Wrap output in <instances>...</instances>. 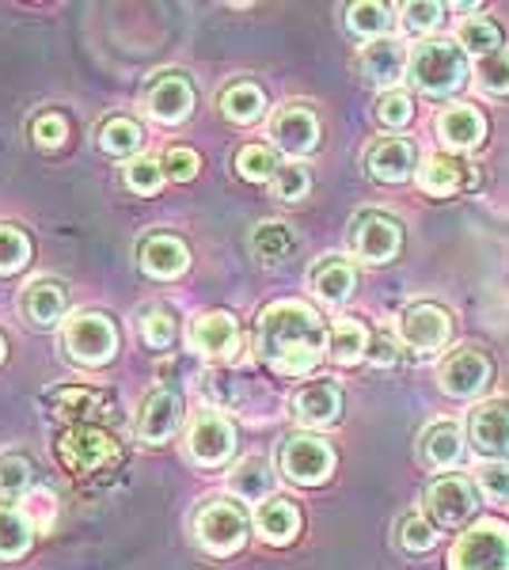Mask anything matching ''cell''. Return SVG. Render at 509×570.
Masks as SVG:
<instances>
[{"mask_svg":"<svg viewBox=\"0 0 509 570\" xmlns=\"http://www.w3.org/2000/svg\"><path fill=\"white\" fill-rule=\"evenodd\" d=\"M403 69H407V58H403L400 42H392V39L369 42L365 50L358 53L361 80H365V85H373V88L395 91V85L403 80Z\"/></svg>","mask_w":509,"mask_h":570,"instance_id":"ac0fdd59","label":"cell"},{"mask_svg":"<svg viewBox=\"0 0 509 570\" xmlns=\"http://www.w3.org/2000/svg\"><path fill=\"white\" fill-rule=\"evenodd\" d=\"M61 343L80 365H107L118 354V331L104 312H85V316H72L65 324Z\"/></svg>","mask_w":509,"mask_h":570,"instance_id":"5b68a950","label":"cell"},{"mask_svg":"<svg viewBox=\"0 0 509 570\" xmlns=\"http://www.w3.org/2000/svg\"><path fill=\"white\" fill-rule=\"evenodd\" d=\"M395 357H400V351H395V338L392 335H376L373 343H369V362L381 365V370L395 365Z\"/></svg>","mask_w":509,"mask_h":570,"instance_id":"f5cc1de1","label":"cell"},{"mask_svg":"<svg viewBox=\"0 0 509 570\" xmlns=\"http://www.w3.org/2000/svg\"><path fill=\"white\" fill-rule=\"evenodd\" d=\"M419 453L430 468H452L464 453V434L452 419H438L425 426V434L419 441Z\"/></svg>","mask_w":509,"mask_h":570,"instance_id":"484cf974","label":"cell"},{"mask_svg":"<svg viewBox=\"0 0 509 570\" xmlns=\"http://www.w3.org/2000/svg\"><path fill=\"white\" fill-rule=\"evenodd\" d=\"M194 537L198 544L209 551V556H233V551L244 548L247 540V518L236 502L213 499L198 510L194 518Z\"/></svg>","mask_w":509,"mask_h":570,"instance_id":"277c9868","label":"cell"},{"mask_svg":"<svg viewBox=\"0 0 509 570\" xmlns=\"http://www.w3.org/2000/svg\"><path fill=\"white\" fill-rule=\"evenodd\" d=\"M255 529H258V537L274 548L293 544L301 532V510L290 499H266L255 513Z\"/></svg>","mask_w":509,"mask_h":570,"instance_id":"d4e9b609","label":"cell"},{"mask_svg":"<svg viewBox=\"0 0 509 570\" xmlns=\"http://www.w3.org/2000/svg\"><path fill=\"white\" fill-rule=\"evenodd\" d=\"M400 338L411 346L414 354H433L452 338V316L441 305H411L400 316Z\"/></svg>","mask_w":509,"mask_h":570,"instance_id":"7c38bea8","label":"cell"},{"mask_svg":"<svg viewBox=\"0 0 509 570\" xmlns=\"http://www.w3.org/2000/svg\"><path fill=\"white\" fill-rule=\"evenodd\" d=\"M407 77H411V85L419 88L422 96H433V99L452 96V91H460L468 80L464 50L446 39H425L414 46V53L407 58Z\"/></svg>","mask_w":509,"mask_h":570,"instance_id":"7a4b0ae2","label":"cell"},{"mask_svg":"<svg viewBox=\"0 0 509 570\" xmlns=\"http://www.w3.org/2000/svg\"><path fill=\"white\" fill-rule=\"evenodd\" d=\"M179 395L168 392V389H156L145 395L141 403V419H137V434H141L145 445H160V441H168L175 434V426H179Z\"/></svg>","mask_w":509,"mask_h":570,"instance_id":"ffe728a7","label":"cell"},{"mask_svg":"<svg viewBox=\"0 0 509 570\" xmlns=\"http://www.w3.org/2000/svg\"><path fill=\"white\" fill-rule=\"evenodd\" d=\"M460 46L479 53V58H490V53H498V46H502V31H498V23L487 20V16H471V20L460 23Z\"/></svg>","mask_w":509,"mask_h":570,"instance_id":"d590c367","label":"cell"},{"mask_svg":"<svg viewBox=\"0 0 509 570\" xmlns=\"http://www.w3.org/2000/svg\"><path fill=\"white\" fill-rule=\"evenodd\" d=\"M277 168H282V164L274 160V153L266 149V145H244V149L236 153V171L247 183H271L277 176Z\"/></svg>","mask_w":509,"mask_h":570,"instance_id":"74e56055","label":"cell"},{"mask_svg":"<svg viewBox=\"0 0 509 570\" xmlns=\"http://www.w3.org/2000/svg\"><path fill=\"white\" fill-rule=\"evenodd\" d=\"M433 544H438V529H433L425 518L411 513V518L400 521V548L407 551V556H425Z\"/></svg>","mask_w":509,"mask_h":570,"instance_id":"7bdbcfd3","label":"cell"},{"mask_svg":"<svg viewBox=\"0 0 509 570\" xmlns=\"http://www.w3.org/2000/svg\"><path fill=\"white\" fill-rule=\"evenodd\" d=\"M327 354L339 365H358L361 357H369V331L361 320H339L327 335Z\"/></svg>","mask_w":509,"mask_h":570,"instance_id":"f546056e","label":"cell"},{"mask_svg":"<svg viewBox=\"0 0 509 570\" xmlns=\"http://www.w3.org/2000/svg\"><path fill=\"white\" fill-rule=\"evenodd\" d=\"M490 381H495V365L479 346H460L438 373L441 392L452 395V400H476L490 389Z\"/></svg>","mask_w":509,"mask_h":570,"instance_id":"30bf717a","label":"cell"},{"mask_svg":"<svg viewBox=\"0 0 509 570\" xmlns=\"http://www.w3.org/2000/svg\"><path fill=\"white\" fill-rule=\"evenodd\" d=\"M31 487V464L20 453H0V499H20Z\"/></svg>","mask_w":509,"mask_h":570,"instance_id":"f35d334b","label":"cell"},{"mask_svg":"<svg viewBox=\"0 0 509 570\" xmlns=\"http://www.w3.org/2000/svg\"><path fill=\"white\" fill-rule=\"evenodd\" d=\"M4 351H8V343H4V335H0V362H4Z\"/></svg>","mask_w":509,"mask_h":570,"instance_id":"db71d44e","label":"cell"},{"mask_svg":"<svg viewBox=\"0 0 509 570\" xmlns=\"http://www.w3.org/2000/svg\"><path fill=\"white\" fill-rule=\"evenodd\" d=\"M46 411L58 422H80L85 426L88 419H99L104 411H110V400L104 392L85 389V384H61V389L46 395Z\"/></svg>","mask_w":509,"mask_h":570,"instance_id":"d6986e66","label":"cell"},{"mask_svg":"<svg viewBox=\"0 0 509 570\" xmlns=\"http://www.w3.org/2000/svg\"><path fill=\"white\" fill-rule=\"evenodd\" d=\"M365 168L376 183H407L419 168V149L407 137H384L365 153Z\"/></svg>","mask_w":509,"mask_h":570,"instance_id":"2e32d148","label":"cell"},{"mask_svg":"<svg viewBox=\"0 0 509 570\" xmlns=\"http://www.w3.org/2000/svg\"><path fill=\"white\" fill-rule=\"evenodd\" d=\"M187 266H190V252L179 236L160 233V236H149V240L141 244V271L149 274V278L172 282V278H179Z\"/></svg>","mask_w":509,"mask_h":570,"instance_id":"cb8c5ba5","label":"cell"},{"mask_svg":"<svg viewBox=\"0 0 509 570\" xmlns=\"http://www.w3.org/2000/svg\"><path fill=\"white\" fill-rule=\"evenodd\" d=\"M190 346L213 362H228L239 351V324L233 312H206L190 324Z\"/></svg>","mask_w":509,"mask_h":570,"instance_id":"9a60e30c","label":"cell"},{"mask_svg":"<svg viewBox=\"0 0 509 570\" xmlns=\"http://www.w3.org/2000/svg\"><path fill=\"white\" fill-rule=\"evenodd\" d=\"M35 525L27 521L23 510L0 505V559H23L31 551Z\"/></svg>","mask_w":509,"mask_h":570,"instance_id":"1f68e13d","label":"cell"},{"mask_svg":"<svg viewBox=\"0 0 509 570\" xmlns=\"http://www.w3.org/2000/svg\"><path fill=\"white\" fill-rule=\"evenodd\" d=\"M274 475L271 468H266L263 456H247V461H239V468L233 475H228V487H233V494H239V499L247 502H258L266 491H271Z\"/></svg>","mask_w":509,"mask_h":570,"instance_id":"e575fe53","label":"cell"},{"mask_svg":"<svg viewBox=\"0 0 509 570\" xmlns=\"http://www.w3.org/2000/svg\"><path fill=\"white\" fill-rule=\"evenodd\" d=\"M145 145V130L134 122V118H107L104 126H99V149L110 153V156H129L137 153Z\"/></svg>","mask_w":509,"mask_h":570,"instance_id":"836d02e7","label":"cell"},{"mask_svg":"<svg viewBox=\"0 0 509 570\" xmlns=\"http://www.w3.org/2000/svg\"><path fill=\"white\" fill-rule=\"evenodd\" d=\"M293 247H297V236H293V228L282 225V220H263V225L255 228V236H252V252H255L258 263L290 259Z\"/></svg>","mask_w":509,"mask_h":570,"instance_id":"4dcf8cb0","label":"cell"},{"mask_svg":"<svg viewBox=\"0 0 509 570\" xmlns=\"http://www.w3.org/2000/svg\"><path fill=\"white\" fill-rule=\"evenodd\" d=\"M58 456L69 472H107V468L118 464V441L99 426H72L58 441Z\"/></svg>","mask_w":509,"mask_h":570,"instance_id":"8992f818","label":"cell"},{"mask_svg":"<svg viewBox=\"0 0 509 570\" xmlns=\"http://www.w3.org/2000/svg\"><path fill=\"white\" fill-rule=\"evenodd\" d=\"M346 27L354 35L369 42H381L388 35V27H392V8L388 4H376V0H361V4H350L346 12Z\"/></svg>","mask_w":509,"mask_h":570,"instance_id":"d6a6232c","label":"cell"},{"mask_svg":"<svg viewBox=\"0 0 509 570\" xmlns=\"http://www.w3.org/2000/svg\"><path fill=\"white\" fill-rule=\"evenodd\" d=\"M323 346H327V327H323L320 312L304 301H274L258 316L255 351L274 373H312L323 362Z\"/></svg>","mask_w":509,"mask_h":570,"instance_id":"6da1fadb","label":"cell"},{"mask_svg":"<svg viewBox=\"0 0 509 570\" xmlns=\"http://www.w3.org/2000/svg\"><path fill=\"white\" fill-rule=\"evenodd\" d=\"M145 110L164 126H175L194 110V88L183 72H156L145 88Z\"/></svg>","mask_w":509,"mask_h":570,"instance_id":"4fadbf2b","label":"cell"},{"mask_svg":"<svg viewBox=\"0 0 509 570\" xmlns=\"http://www.w3.org/2000/svg\"><path fill=\"white\" fill-rule=\"evenodd\" d=\"M65 312V289L58 282H31L23 289V316L31 320L35 327H53Z\"/></svg>","mask_w":509,"mask_h":570,"instance_id":"83f0119b","label":"cell"},{"mask_svg":"<svg viewBox=\"0 0 509 570\" xmlns=\"http://www.w3.org/2000/svg\"><path fill=\"white\" fill-rule=\"evenodd\" d=\"M202 389H206V395L217 407H233V403L239 400V392H236V384H233V376H225V373H206V381H202Z\"/></svg>","mask_w":509,"mask_h":570,"instance_id":"f907efd6","label":"cell"},{"mask_svg":"<svg viewBox=\"0 0 509 570\" xmlns=\"http://www.w3.org/2000/svg\"><path fill=\"white\" fill-rule=\"evenodd\" d=\"M479 88L490 91V96H509V53L498 50L490 58L479 61Z\"/></svg>","mask_w":509,"mask_h":570,"instance_id":"f6af8a7d","label":"cell"},{"mask_svg":"<svg viewBox=\"0 0 509 570\" xmlns=\"http://www.w3.org/2000/svg\"><path fill=\"white\" fill-rule=\"evenodd\" d=\"M271 190L277 202H301L312 190V176L304 164H282L277 176L271 179Z\"/></svg>","mask_w":509,"mask_h":570,"instance_id":"ab89813d","label":"cell"},{"mask_svg":"<svg viewBox=\"0 0 509 570\" xmlns=\"http://www.w3.org/2000/svg\"><path fill=\"white\" fill-rule=\"evenodd\" d=\"M471 445L476 453L490 461H506L509 456V403H483L471 411Z\"/></svg>","mask_w":509,"mask_h":570,"instance_id":"e0dca14e","label":"cell"},{"mask_svg":"<svg viewBox=\"0 0 509 570\" xmlns=\"http://www.w3.org/2000/svg\"><path fill=\"white\" fill-rule=\"evenodd\" d=\"M425 513L433 529H460L476 513V483L464 475H441L425 487Z\"/></svg>","mask_w":509,"mask_h":570,"instance_id":"9c48e42d","label":"cell"},{"mask_svg":"<svg viewBox=\"0 0 509 570\" xmlns=\"http://www.w3.org/2000/svg\"><path fill=\"white\" fill-rule=\"evenodd\" d=\"M282 472L285 480L301 487H320L335 472V449L316 434H297L282 445Z\"/></svg>","mask_w":509,"mask_h":570,"instance_id":"ba28073f","label":"cell"},{"mask_svg":"<svg viewBox=\"0 0 509 570\" xmlns=\"http://www.w3.org/2000/svg\"><path fill=\"white\" fill-rule=\"evenodd\" d=\"M419 187L433 198H452L464 187H471V179L464 176V164L460 160H452L446 153H433L419 168Z\"/></svg>","mask_w":509,"mask_h":570,"instance_id":"4316f807","label":"cell"},{"mask_svg":"<svg viewBox=\"0 0 509 570\" xmlns=\"http://www.w3.org/2000/svg\"><path fill=\"white\" fill-rule=\"evenodd\" d=\"M342 415V389L331 381H316L304 384V389L293 395V419L304 422V426H331Z\"/></svg>","mask_w":509,"mask_h":570,"instance_id":"44dd1931","label":"cell"},{"mask_svg":"<svg viewBox=\"0 0 509 570\" xmlns=\"http://www.w3.org/2000/svg\"><path fill=\"white\" fill-rule=\"evenodd\" d=\"M31 263V240L20 225L0 220V274H16Z\"/></svg>","mask_w":509,"mask_h":570,"instance_id":"8d00e7d4","label":"cell"},{"mask_svg":"<svg viewBox=\"0 0 509 570\" xmlns=\"http://www.w3.org/2000/svg\"><path fill=\"white\" fill-rule=\"evenodd\" d=\"M160 164H164V176L175 179V183H190L202 168V160L194 149H168Z\"/></svg>","mask_w":509,"mask_h":570,"instance_id":"681fc988","label":"cell"},{"mask_svg":"<svg viewBox=\"0 0 509 570\" xmlns=\"http://www.w3.org/2000/svg\"><path fill=\"white\" fill-rule=\"evenodd\" d=\"M354 255L373 266H384L400 255L403 247V225L388 214H361L354 220V233H350Z\"/></svg>","mask_w":509,"mask_h":570,"instance_id":"8fae6325","label":"cell"},{"mask_svg":"<svg viewBox=\"0 0 509 570\" xmlns=\"http://www.w3.org/2000/svg\"><path fill=\"white\" fill-rule=\"evenodd\" d=\"M441 20H446V4H430V0L403 4V31L407 35H430V31H438Z\"/></svg>","mask_w":509,"mask_h":570,"instance_id":"ee69618b","label":"cell"},{"mask_svg":"<svg viewBox=\"0 0 509 570\" xmlns=\"http://www.w3.org/2000/svg\"><path fill=\"white\" fill-rule=\"evenodd\" d=\"M411 118H414V99L407 91H384L376 99V122L384 130H403V126H411Z\"/></svg>","mask_w":509,"mask_h":570,"instance_id":"60d3db41","label":"cell"},{"mask_svg":"<svg viewBox=\"0 0 509 570\" xmlns=\"http://www.w3.org/2000/svg\"><path fill=\"white\" fill-rule=\"evenodd\" d=\"M271 137L290 156H309L320 145V118L312 115V107L290 104L271 118Z\"/></svg>","mask_w":509,"mask_h":570,"instance_id":"5bb4252c","label":"cell"},{"mask_svg":"<svg viewBox=\"0 0 509 570\" xmlns=\"http://www.w3.org/2000/svg\"><path fill=\"white\" fill-rule=\"evenodd\" d=\"M476 483H479V494H483L487 502H509V461L483 464L476 475Z\"/></svg>","mask_w":509,"mask_h":570,"instance_id":"bcb514c9","label":"cell"},{"mask_svg":"<svg viewBox=\"0 0 509 570\" xmlns=\"http://www.w3.org/2000/svg\"><path fill=\"white\" fill-rule=\"evenodd\" d=\"M263 110H266V96H263V88L252 85V80H239V85L221 91V115H225L228 122L252 126L263 118Z\"/></svg>","mask_w":509,"mask_h":570,"instance_id":"f1b7e54d","label":"cell"},{"mask_svg":"<svg viewBox=\"0 0 509 570\" xmlns=\"http://www.w3.org/2000/svg\"><path fill=\"white\" fill-rule=\"evenodd\" d=\"M126 183L129 190H137V195H156V190L164 187V164L153 160V156H137V160L126 164Z\"/></svg>","mask_w":509,"mask_h":570,"instance_id":"b9f144b4","label":"cell"},{"mask_svg":"<svg viewBox=\"0 0 509 570\" xmlns=\"http://www.w3.org/2000/svg\"><path fill=\"white\" fill-rule=\"evenodd\" d=\"M187 453L194 464L202 468H221L228 456L236 453V426L221 415L217 407L198 411L187 426Z\"/></svg>","mask_w":509,"mask_h":570,"instance_id":"52a82bcc","label":"cell"},{"mask_svg":"<svg viewBox=\"0 0 509 570\" xmlns=\"http://www.w3.org/2000/svg\"><path fill=\"white\" fill-rule=\"evenodd\" d=\"M53 510H58V499H53V491H31L23 499V513L27 521L35 525V532H50L53 529Z\"/></svg>","mask_w":509,"mask_h":570,"instance_id":"7dc6e473","label":"cell"},{"mask_svg":"<svg viewBox=\"0 0 509 570\" xmlns=\"http://www.w3.org/2000/svg\"><path fill=\"white\" fill-rule=\"evenodd\" d=\"M309 285L320 301H327V305H342V301L354 297L358 271H354V263L342 259V255H327V259H320L316 266H312Z\"/></svg>","mask_w":509,"mask_h":570,"instance_id":"603a6c76","label":"cell"},{"mask_svg":"<svg viewBox=\"0 0 509 570\" xmlns=\"http://www.w3.org/2000/svg\"><path fill=\"white\" fill-rule=\"evenodd\" d=\"M438 137L441 145H449V149H479L487 137V122L483 115H479L476 107L468 104H452L438 115Z\"/></svg>","mask_w":509,"mask_h":570,"instance_id":"7402d4cb","label":"cell"},{"mask_svg":"<svg viewBox=\"0 0 509 570\" xmlns=\"http://www.w3.org/2000/svg\"><path fill=\"white\" fill-rule=\"evenodd\" d=\"M31 137H35V145L39 149H61L65 145V137H69V122H65V115H42V118H35V126H31Z\"/></svg>","mask_w":509,"mask_h":570,"instance_id":"c3c4849f","label":"cell"},{"mask_svg":"<svg viewBox=\"0 0 509 570\" xmlns=\"http://www.w3.org/2000/svg\"><path fill=\"white\" fill-rule=\"evenodd\" d=\"M449 570H509V525L483 518L464 529L449 551Z\"/></svg>","mask_w":509,"mask_h":570,"instance_id":"3957f363","label":"cell"},{"mask_svg":"<svg viewBox=\"0 0 509 570\" xmlns=\"http://www.w3.org/2000/svg\"><path fill=\"white\" fill-rule=\"evenodd\" d=\"M172 338H175V320L168 312H149V316H145V343L168 346Z\"/></svg>","mask_w":509,"mask_h":570,"instance_id":"816d5d0a","label":"cell"}]
</instances>
